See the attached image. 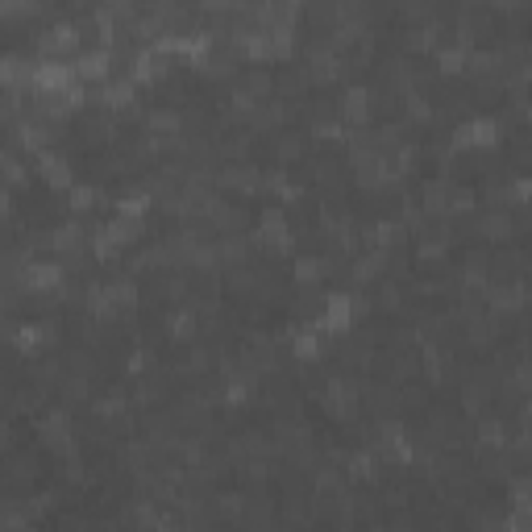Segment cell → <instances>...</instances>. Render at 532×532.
Listing matches in <instances>:
<instances>
[{
    "instance_id": "6da1fadb",
    "label": "cell",
    "mask_w": 532,
    "mask_h": 532,
    "mask_svg": "<svg viewBox=\"0 0 532 532\" xmlns=\"http://www.w3.org/2000/svg\"><path fill=\"white\" fill-rule=\"evenodd\" d=\"M108 63H113V50L92 46L75 58V71H79V79H100V83H108Z\"/></svg>"
},
{
    "instance_id": "7a4b0ae2",
    "label": "cell",
    "mask_w": 532,
    "mask_h": 532,
    "mask_svg": "<svg viewBox=\"0 0 532 532\" xmlns=\"http://www.w3.org/2000/svg\"><path fill=\"white\" fill-rule=\"evenodd\" d=\"M341 113H345V121H358L362 125L366 117H370V88H349L345 92V100H341Z\"/></svg>"
},
{
    "instance_id": "3957f363",
    "label": "cell",
    "mask_w": 532,
    "mask_h": 532,
    "mask_svg": "<svg viewBox=\"0 0 532 532\" xmlns=\"http://www.w3.org/2000/svg\"><path fill=\"white\" fill-rule=\"evenodd\" d=\"M42 175H46V183H54V188H67V183H71V167H67V163H63V158H58V154H42Z\"/></svg>"
},
{
    "instance_id": "277c9868",
    "label": "cell",
    "mask_w": 532,
    "mask_h": 532,
    "mask_svg": "<svg viewBox=\"0 0 532 532\" xmlns=\"http://www.w3.org/2000/svg\"><path fill=\"white\" fill-rule=\"evenodd\" d=\"M104 100H108L113 108L133 104V75H125V79H108V83H104Z\"/></svg>"
},
{
    "instance_id": "5b68a950",
    "label": "cell",
    "mask_w": 532,
    "mask_h": 532,
    "mask_svg": "<svg viewBox=\"0 0 532 532\" xmlns=\"http://www.w3.org/2000/svg\"><path fill=\"white\" fill-rule=\"evenodd\" d=\"M349 316H354V300H349V295H333V300H329V316H324L329 329H345Z\"/></svg>"
},
{
    "instance_id": "8992f818",
    "label": "cell",
    "mask_w": 532,
    "mask_h": 532,
    "mask_svg": "<svg viewBox=\"0 0 532 532\" xmlns=\"http://www.w3.org/2000/svg\"><path fill=\"white\" fill-rule=\"evenodd\" d=\"M145 125H150L154 133H179V117H175L170 108H154V113L145 117Z\"/></svg>"
},
{
    "instance_id": "52a82bcc",
    "label": "cell",
    "mask_w": 532,
    "mask_h": 532,
    "mask_svg": "<svg viewBox=\"0 0 532 532\" xmlns=\"http://www.w3.org/2000/svg\"><path fill=\"white\" fill-rule=\"evenodd\" d=\"M4 179H9V183H21V179H25V167H21V158H17L13 145L4 150Z\"/></svg>"
},
{
    "instance_id": "ba28073f",
    "label": "cell",
    "mask_w": 532,
    "mask_h": 532,
    "mask_svg": "<svg viewBox=\"0 0 532 532\" xmlns=\"http://www.w3.org/2000/svg\"><path fill=\"white\" fill-rule=\"evenodd\" d=\"M92 204H96V188H88V183L71 188V208H92Z\"/></svg>"
}]
</instances>
